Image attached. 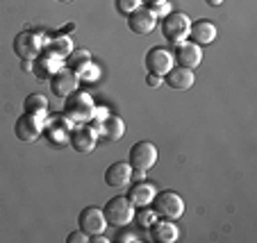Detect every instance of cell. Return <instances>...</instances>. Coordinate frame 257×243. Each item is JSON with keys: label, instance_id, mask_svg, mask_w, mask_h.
<instances>
[{"label": "cell", "instance_id": "obj_9", "mask_svg": "<svg viewBox=\"0 0 257 243\" xmlns=\"http://www.w3.org/2000/svg\"><path fill=\"white\" fill-rule=\"evenodd\" d=\"M14 134L19 136L21 141H25V143L37 141V139L44 134V118H41V116H32V114H23V116L16 118Z\"/></svg>", "mask_w": 257, "mask_h": 243}, {"label": "cell", "instance_id": "obj_17", "mask_svg": "<svg viewBox=\"0 0 257 243\" xmlns=\"http://www.w3.org/2000/svg\"><path fill=\"white\" fill-rule=\"evenodd\" d=\"M130 182H132V166L127 164V161H114V164L105 170V184L114 186V189L127 186Z\"/></svg>", "mask_w": 257, "mask_h": 243}, {"label": "cell", "instance_id": "obj_12", "mask_svg": "<svg viewBox=\"0 0 257 243\" xmlns=\"http://www.w3.org/2000/svg\"><path fill=\"white\" fill-rule=\"evenodd\" d=\"M80 229H82L84 234H89V236H96V234H102L107 227V218L105 214H102V209H98V207H84L82 211H80Z\"/></svg>", "mask_w": 257, "mask_h": 243}, {"label": "cell", "instance_id": "obj_31", "mask_svg": "<svg viewBox=\"0 0 257 243\" xmlns=\"http://www.w3.org/2000/svg\"><path fill=\"white\" fill-rule=\"evenodd\" d=\"M162 82H164V78H160V75H151V73H148V78H146V84H148V87H153V89L160 87Z\"/></svg>", "mask_w": 257, "mask_h": 243}, {"label": "cell", "instance_id": "obj_14", "mask_svg": "<svg viewBox=\"0 0 257 243\" xmlns=\"http://www.w3.org/2000/svg\"><path fill=\"white\" fill-rule=\"evenodd\" d=\"M50 87H53V93L57 98H68L73 91H78L80 78L68 68H59L57 73L50 78Z\"/></svg>", "mask_w": 257, "mask_h": 243}, {"label": "cell", "instance_id": "obj_20", "mask_svg": "<svg viewBox=\"0 0 257 243\" xmlns=\"http://www.w3.org/2000/svg\"><path fill=\"white\" fill-rule=\"evenodd\" d=\"M96 132L102 136V139H105V141H118V139L125 134V123H123L121 116H114V114H109L105 121L98 123Z\"/></svg>", "mask_w": 257, "mask_h": 243}, {"label": "cell", "instance_id": "obj_28", "mask_svg": "<svg viewBox=\"0 0 257 243\" xmlns=\"http://www.w3.org/2000/svg\"><path fill=\"white\" fill-rule=\"evenodd\" d=\"M148 10L153 12V14L157 16V19H164L166 14H171V5H169V0H162V3H153V5H146Z\"/></svg>", "mask_w": 257, "mask_h": 243}, {"label": "cell", "instance_id": "obj_23", "mask_svg": "<svg viewBox=\"0 0 257 243\" xmlns=\"http://www.w3.org/2000/svg\"><path fill=\"white\" fill-rule=\"evenodd\" d=\"M23 109H25V114L44 118L46 112H48V98H46L44 93H30L23 102Z\"/></svg>", "mask_w": 257, "mask_h": 243}, {"label": "cell", "instance_id": "obj_26", "mask_svg": "<svg viewBox=\"0 0 257 243\" xmlns=\"http://www.w3.org/2000/svg\"><path fill=\"white\" fill-rule=\"evenodd\" d=\"M144 5L141 0H116V12L123 16H130L135 10H139V7Z\"/></svg>", "mask_w": 257, "mask_h": 243}, {"label": "cell", "instance_id": "obj_4", "mask_svg": "<svg viewBox=\"0 0 257 243\" xmlns=\"http://www.w3.org/2000/svg\"><path fill=\"white\" fill-rule=\"evenodd\" d=\"M93 112H96V105H93L91 96L84 91H73L71 96L66 98V105H64V114L75 123H87L93 118Z\"/></svg>", "mask_w": 257, "mask_h": 243}, {"label": "cell", "instance_id": "obj_19", "mask_svg": "<svg viewBox=\"0 0 257 243\" xmlns=\"http://www.w3.org/2000/svg\"><path fill=\"white\" fill-rule=\"evenodd\" d=\"M151 236L153 241L157 243H175L180 236V229L175 227V220H166V218H160L151 225Z\"/></svg>", "mask_w": 257, "mask_h": 243}, {"label": "cell", "instance_id": "obj_15", "mask_svg": "<svg viewBox=\"0 0 257 243\" xmlns=\"http://www.w3.org/2000/svg\"><path fill=\"white\" fill-rule=\"evenodd\" d=\"M155 193H157V189L153 182L137 180L135 184H130V189H127V200H130L135 207H148V204H153Z\"/></svg>", "mask_w": 257, "mask_h": 243}, {"label": "cell", "instance_id": "obj_10", "mask_svg": "<svg viewBox=\"0 0 257 243\" xmlns=\"http://www.w3.org/2000/svg\"><path fill=\"white\" fill-rule=\"evenodd\" d=\"M73 121L66 116V114H59V116H53L48 123H44V134L50 139V143L55 146H66L68 143V134H71Z\"/></svg>", "mask_w": 257, "mask_h": 243}, {"label": "cell", "instance_id": "obj_24", "mask_svg": "<svg viewBox=\"0 0 257 243\" xmlns=\"http://www.w3.org/2000/svg\"><path fill=\"white\" fill-rule=\"evenodd\" d=\"M157 218H160V216L155 214V209H151V204H148V207H139V211H135V220L141 229H148Z\"/></svg>", "mask_w": 257, "mask_h": 243}, {"label": "cell", "instance_id": "obj_33", "mask_svg": "<svg viewBox=\"0 0 257 243\" xmlns=\"http://www.w3.org/2000/svg\"><path fill=\"white\" fill-rule=\"evenodd\" d=\"M144 5H153V3H162V0H141Z\"/></svg>", "mask_w": 257, "mask_h": 243}, {"label": "cell", "instance_id": "obj_7", "mask_svg": "<svg viewBox=\"0 0 257 243\" xmlns=\"http://www.w3.org/2000/svg\"><path fill=\"white\" fill-rule=\"evenodd\" d=\"M144 64H146V71H148L151 75H160V78H164L171 68L175 66V59H173V53H171L169 48H160V46H155V48H151L148 53H146Z\"/></svg>", "mask_w": 257, "mask_h": 243}, {"label": "cell", "instance_id": "obj_5", "mask_svg": "<svg viewBox=\"0 0 257 243\" xmlns=\"http://www.w3.org/2000/svg\"><path fill=\"white\" fill-rule=\"evenodd\" d=\"M153 209L160 218L178 220L185 216V200L175 191H162V193H155V198H153Z\"/></svg>", "mask_w": 257, "mask_h": 243}, {"label": "cell", "instance_id": "obj_32", "mask_svg": "<svg viewBox=\"0 0 257 243\" xmlns=\"http://www.w3.org/2000/svg\"><path fill=\"white\" fill-rule=\"evenodd\" d=\"M205 3H207L209 7H218V5H221V3H223V0H205Z\"/></svg>", "mask_w": 257, "mask_h": 243}, {"label": "cell", "instance_id": "obj_30", "mask_svg": "<svg viewBox=\"0 0 257 243\" xmlns=\"http://www.w3.org/2000/svg\"><path fill=\"white\" fill-rule=\"evenodd\" d=\"M127 241L137 243V241H139V238H137L132 232H121V234H118V236H116V243H127Z\"/></svg>", "mask_w": 257, "mask_h": 243}, {"label": "cell", "instance_id": "obj_21", "mask_svg": "<svg viewBox=\"0 0 257 243\" xmlns=\"http://www.w3.org/2000/svg\"><path fill=\"white\" fill-rule=\"evenodd\" d=\"M214 39H216V25L214 23H209V21H196V23H191L189 41H194V44H198L203 48V46L214 44Z\"/></svg>", "mask_w": 257, "mask_h": 243}, {"label": "cell", "instance_id": "obj_6", "mask_svg": "<svg viewBox=\"0 0 257 243\" xmlns=\"http://www.w3.org/2000/svg\"><path fill=\"white\" fill-rule=\"evenodd\" d=\"M127 164L132 166V170H144V173H148V170L157 164L155 143H151V141L135 143V146L130 148V159H127Z\"/></svg>", "mask_w": 257, "mask_h": 243}, {"label": "cell", "instance_id": "obj_16", "mask_svg": "<svg viewBox=\"0 0 257 243\" xmlns=\"http://www.w3.org/2000/svg\"><path fill=\"white\" fill-rule=\"evenodd\" d=\"M164 82L166 87H171L173 91H189L194 87L196 78H194V71L185 66H173L169 73L164 75Z\"/></svg>", "mask_w": 257, "mask_h": 243}, {"label": "cell", "instance_id": "obj_25", "mask_svg": "<svg viewBox=\"0 0 257 243\" xmlns=\"http://www.w3.org/2000/svg\"><path fill=\"white\" fill-rule=\"evenodd\" d=\"M89 62H93V59H91V53H89V50H73V53L68 55V64H71L73 73H78L80 68H84Z\"/></svg>", "mask_w": 257, "mask_h": 243}, {"label": "cell", "instance_id": "obj_29", "mask_svg": "<svg viewBox=\"0 0 257 243\" xmlns=\"http://www.w3.org/2000/svg\"><path fill=\"white\" fill-rule=\"evenodd\" d=\"M91 241V236L89 234H84L82 229H78V232H71L66 236V243H89Z\"/></svg>", "mask_w": 257, "mask_h": 243}, {"label": "cell", "instance_id": "obj_22", "mask_svg": "<svg viewBox=\"0 0 257 243\" xmlns=\"http://www.w3.org/2000/svg\"><path fill=\"white\" fill-rule=\"evenodd\" d=\"M46 53L55 55V57H59V59H68V55L73 53V39L68 34H57L53 41L46 44Z\"/></svg>", "mask_w": 257, "mask_h": 243}, {"label": "cell", "instance_id": "obj_3", "mask_svg": "<svg viewBox=\"0 0 257 243\" xmlns=\"http://www.w3.org/2000/svg\"><path fill=\"white\" fill-rule=\"evenodd\" d=\"M102 214L107 218V225L125 227L135 220V204L127 200V195H116V198L107 200V204L102 207Z\"/></svg>", "mask_w": 257, "mask_h": 243}, {"label": "cell", "instance_id": "obj_11", "mask_svg": "<svg viewBox=\"0 0 257 243\" xmlns=\"http://www.w3.org/2000/svg\"><path fill=\"white\" fill-rule=\"evenodd\" d=\"M173 59L178 66H185V68H191V71H194V68L200 66V62H203V48H200L198 44L187 39V41L175 46Z\"/></svg>", "mask_w": 257, "mask_h": 243}, {"label": "cell", "instance_id": "obj_34", "mask_svg": "<svg viewBox=\"0 0 257 243\" xmlns=\"http://www.w3.org/2000/svg\"><path fill=\"white\" fill-rule=\"evenodd\" d=\"M59 3H73V0H59Z\"/></svg>", "mask_w": 257, "mask_h": 243}, {"label": "cell", "instance_id": "obj_27", "mask_svg": "<svg viewBox=\"0 0 257 243\" xmlns=\"http://www.w3.org/2000/svg\"><path fill=\"white\" fill-rule=\"evenodd\" d=\"M75 75H78V78H80V82H82V80H87V82H91V80H96V78H98V66H96V64H93V62H89L87 66H84V68H80V71H78V73H75Z\"/></svg>", "mask_w": 257, "mask_h": 243}, {"label": "cell", "instance_id": "obj_8", "mask_svg": "<svg viewBox=\"0 0 257 243\" xmlns=\"http://www.w3.org/2000/svg\"><path fill=\"white\" fill-rule=\"evenodd\" d=\"M98 143V132L93 125H73L71 134H68V146L73 148L75 152H82V155H89L93 152Z\"/></svg>", "mask_w": 257, "mask_h": 243}, {"label": "cell", "instance_id": "obj_2", "mask_svg": "<svg viewBox=\"0 0 257 243\" xmlns=\"http://www.w3.org/2000/svg\"><path fill=\"white\" fill-rule=\"evenodd\" d=\"M189 28H191V19L185 12H171V14H166L162 19V37L173 46L189 39Z\"/></svg>", "mask_w": 257, "mask_h": 243}, {"label": "cell", "instance_id": "obj_1", "mask_svg": "<svg viewBox=\"0 0 257 243\" xmlns=\"http://www.w3.org/2000/svg\"><path fill=\"white\" fill-rule=\"evenodd\" d=\"M46 44H48V39H46L44 32L23 30V32H19L14 37V53L23 62H34L46 50Z\"/></svg>", "mask_w": 257, "mask_h": 243}, {"label": "cell", "instance_id": "obj_18", "mask_svg": "<svg viewBox=\"0 0 257 243\" xmlns=\"http://www.w3.org/2000/svg\"><path fill=\"white\" fill-rule=\"evenodd\" d=\"M62 62L64 59H59V57H55V55H50V53H41L39 57L34 59V75L39 80H50L55 73H57L59 68H62Z\"/></svg>", "mask_w": 257, "mask_h": 243}, {"label": "cell", "instance_id": "obj_13", "mask_svg": "<svg viewBox=\"0 0 257 243\" xmlns=\"http://www.w3.org/2000/svg\"><path fill=\"white\" fill-rule=\"evenodd\" d=\"M127 28H130V32L139 34V37H144V34H151L153 30L157 28V16L153 14L148 7L141 5L139 10H135L130 16H127Z\"/></svg>", "mask_w": 257, "mask_h": 243}]
</instances>
